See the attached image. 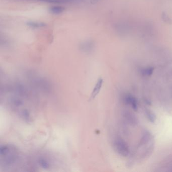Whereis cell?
Segmentation results:
<instances>
[{
  "instance_id": "cell-6",
  "label": "cell",
  "mask_w": 172,
  "mask_h": 172,
  "mask_svg": "<svg viewBox=\"0 0 172 172\" xmlns=\"http://www.w3.org/2000/svg\"><path fill=\"white\" fill-rule=\"evenodd\" d=\"M125 118L131 124H134L135 125L137 123V119H136V117L133 115L132 114L130 113L127 112L125 113Z\"/></svg>"
},
{
  "instance_id": "cell-1",
  "label": "cell",
  "mask_w": 172,
  "mask_h": 172,
  "mask_svg": "<svg viewBox=\"0 0 172 172\" xmlns=\"http://www.w3.org/2000/svg\"><path fill=\"white\" fill-rule=\"evenodd\" d=\"M19 154L16 147L11 144H4L0 148L1 166L9 169L17 163Z\"/></svg>"
},
{
  "instance_id": "cell-9",
  "label": "cell",
  "mask_w": 172,
  "mask_h": 172,
  "mask_svg": "<svg viewBox=\"0 0 172 172\" xmlns=\"http://www.w3.org/2000/svg\"><path fill=\"white\" fill-rule=\"evenodd\" d=\"M163 20L164 21L167 22L168 23L169 22H170L171 20L170 18H169V17L168 16L167 14H165V13H163Z\"/></svg>"
},
{
  "instance_id": "cell-3",
  "label": "cell",
  "mask_w": 172,
  "mask_h": 172,
  "mask_svg": "<svg viewBox=\"0 0 172 172\" xmlns=\"http://www.w3.org/2000/svg\"><path fill=\"white\" fill-rule=\"evenodd\" d=\"M103 79L102 78H98L96 84L95 85L93 88L92 91L91 92L90 97V100H94L98 93L100 92V90L102 89V86L103 85Z\"/></svg>"
},
{
  "instance_id": "cell-4",
  "label": "cell",
  "mask_w": 172,
  "mask_h": 172,
  "mask_svg": "<svg viewBox=\"0 0 172 172\" xmlns=\"http://www.w3.org/2000/svg\"><path fill=\"white\" fill-rule=\"evenodd\" d=\"M125 101L133 109L134 111H137L138 109V102L136 98L132 95H127L125 97Z\"/></svg>"
},
{
  "instance_id": "cell-5",
  "label": "cell",
  "mask_w": 172,
  "mask_h": 172,
  "mask_svg": "<svg viewBox=\"0 0 172 172\" xmlns=\"http://www.w3.org/2000/svg\"><path fill=\"white\" fill-rule=\"evenodd\" d=\"M37 163L42 169H48L51 167V164L50 163V161L48 158L45 157L41 156L40 158H39L37 160Z\"/></svg>"
},
{
  "instance_id": "cell-2",
  "label": "cell",
  "mask_w": 172,
  "mask_h": 172,
  "mask_svg": "<svg viewBox=\"0 0 172 172\" xmlns=\"http://www.w3.org/2000/svg\"><path fill=\"white\" fill-rule=\"evenodd\" d=\"M113 147L116 153L122 156H127L129 153V149L126 142L120 137H117L113 142Z\"/></svg>"
},
{
  "instance_id": "cell-8",
  "label": "cell",
  "mask_w": 172,
  "mask_h": 172,
  "mask_svg": "<svg viewBox=\"0 0 172 172\" xmlns=\"http://www.w3.org/2000/svg\"><path fill=\"white\" fill-rule=\"evenodd\" d=\"M153 71H154V68L153 67H148V68L142 69L141 71V73L143 75L149 76L153 74Z\"/></svg>"
},
{
  "instance_id": "cell-7",
  "label": "cell",
  "mask_w": 172,
  "mask_h": 172,
  "mask_svg": "<svg viewBox=\"0 0 172 172\" xmlns=\"http://www.w3.org/2000/svg\"><path fill=\"white\" fill-rule=\"evenodd\" d=\"M145 116L149 121L151 122L152 123L155 122L156 119V117L155 114L152 111L149 110H146Z\"/></svg>"
}]
</instances>
